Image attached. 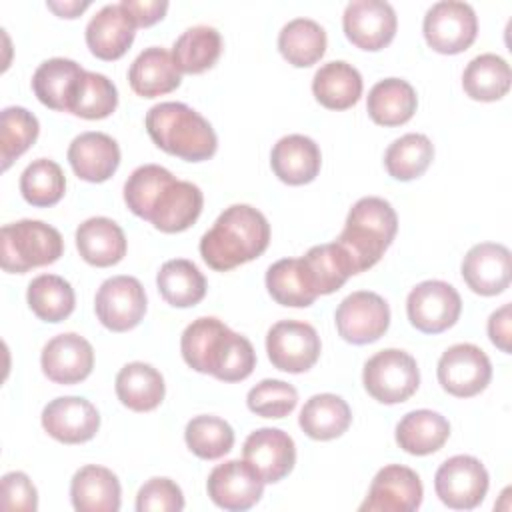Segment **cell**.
<instances>
[{
	"mask_svg": "<svg viewBox=\"0 0 512 512\" xmlns=\"http://www.w3.org/2000/svg\"><path fill=\"white\" fill-rule=\"evenodd\" d=\"M180 350L192 370L212 374L222 382H240L256 366V352L250 340L212 316L196 318L186 326Z\"/></svg>",
	"mask_w": 512,
	"mask_h": 512,
	"instance_id": "cell-1",
	"label": "cell"
},
{
	"mask_svg": "<svg viewBox=\"0 0 512 512\" xmlns=\"http://www.w3.org/2000/svg\"><path fill=\"white\" fill-rule=\"evenodd\" d=\"M268 242L270 224L266 216L248 204H232L200 238V256L210 268L228 272L258 258Z\"/></svg>",
	"mask_w": 512,
	"mask_h": 512,
	"instance_id": "cell-2",
	"label": "cell"
},
{
	"mask_svg": "<svg viewBox=\"0 0 512 512\" xmlns=\"http://www.w3.org/2000/svg\"><path fill=\"white\" fill-rule=\"evenodd\" d=\"M160 296L174 308H190L206 296V278L186 258H174L160 266L156 276Z\"/></svg>",
	"mask_w": 512,
	"mask_h": 512,
	"instance_id": "cell-35",
	"label": "cell"
},
{
	"mask_svg": "<svg viewBox=\"0 0 512 512\" xmlns=\"http://www.w3.org/2000/svg\"><path fill=\"white\" fill-rule=\"evenodd\" d=\"M396 230L398 216L392 204L378 196H366L350 208L336 242L348 252L356 274H360L382 258Z\"/></svg>",
	"mask_w": 512,
	"mask_h": 512,
	"instance_id": "cell-4",
	"label": "cell"
},
{
	"mask_svg": "<svg viewBox=\"0 0 512 512\" xmlns=\"http://www.w3.org/2000/svg\"><path fill=\"white\" fill-rule=\"evenodd\" d=\"M136 22L122 4L102 6L86 26V44L100 60H118L132 46Z\"/></svg>",
	"mask_w": 512,
	"mask_h": 512,
	"instance_id": "cell-21",
	"label": "cell"
},
{
	"mask_svg": "<svg viewBox=\"0 0 512 512\" xmlns=\"http://www.w3.org/2000/svg\"><path fill=\"white\" fill-rule=\"evenodd\" d=\"M312 92L324 108L346 110L352 108L362 96V76L352 64L332 60L316 70Z\"/></svg>",
	"mask_w": 512,
	"mask_h": 512,
	"instance_id": "cell-29",
	"label": "cell"
},
{
	"mask_svg": "<svg viewBox=\"0 0 512 512\" xmlns=\"http://www.w3.org/2000/svg\"><path fill=\"white\" fill-rule=\"evenodd\" d=\"M204 206L202 190L186 180H172L158 194L148 222L154 224L156 230L174 234L190 228Z\"/></svg>",
	"mask_w": 512,
	"mask_h": 512,
	"instance_id": "cell-22",
	"label": "cell"
},
{
	"mask_svg": "<svg viewBox=\"0 0 512 512\" xmlns=\"http://www.w3.org/2000/svg\"><path fill=\"white\" fill-rule=\"evenodd\" d=\"M64 252L60 232L40 220H18L0 232V262L4 272L24 274L56 262Z\"/></svg>",
	"mask_w": 512,
	"mask_h": 512,
	"instance_id": "cell-5",
	"label": "cell"
},
{
	"mask_svg": "<svg viewBox=\"0 0 512 512\" xmlns=\"http://www.w3.org/2000/svg\"><path fill=\"white\" fill-rule=\"evenodd\" d=\"M38 118L22 106H8L0 116V158L2 170L22 156L38 138Z\"/></svg>",
	"mask_w": 512,
	"mask_h": 512,
	"instance_id": "cell-45",
	"label": "cell"
},
{
	"mask_svg": "<svg viewBox=\"0 0 512 512\" xmlns=\"http://www.w3.org/2000/svg\"><path fill=\"white\" fill-rule=\"evenodd\" d=\"M146 130L160 150L188 162L208 160L218 148L210 122L182 102L152 106L146 114Z\"/></svg>",
	"mask_w": 512,
	"mask_h": 512,
	"instance_id": "cell-3",
	"label": "cell"
},
{
	"mask_svg": "<svg viewBox=\"0 0 512 512\" xmlns=\"http://www.w3.org/2000/svg\"><path fill=\"white\" fill-rule=\"evenodd\" d=\"M0 506L4 510L34 512L38 508V492L24 472H8L2 476Z\"/></svg>",
	"mask_w": 512,
	"mask_h": 512,
	"instance_id": "cell-49",
	"label": "cell"
},
{
	"mask_svg": "<svg viewBox=\"0 0 512 512\" xmlns=\"http://www.w3.org/2000/svg\"><path fill=\"white\" fill-rule=\"evenodd\" d=\"M210 500L230 512L252 508L264 492V480L246 460H228L218 464L206 482Z\"/></svg>",
	"mask_w": 512,
	"mask_h": 512,
	"instance_id": "cell-15",
	"label": "cell"
},
{
	"mask_svg": "<svg viewBox=\"0 0 512 512\" xmlns=\"http://www.w3.org/2000/svg\"><path fill=\"white\" fill-rule=\"evenodd\" d=\"M128 82L138 96L156 98L176 90L182 82V72L168 50L150 46L130 64Z\"/></svg>",
	"mask_w": 512,
	"mask_h": 512,
	"instance_id": "cell-25",
	"label": "cell"
},
{
	"mask_svg": "<svg viewBox=\"0 0 512 512\" xmlns=\"http://www.w3.org/2000/svg\"><path fill=\"white\" fill-rule=\"evenodd\" d=\"M462 278L480 296H496L510 286L512 260L504 244L480 242L462 260Z\"/></svg>",
	"mask_w": 512,
	"mask_h": 512,
	"instance_id": "cell-19",
	"label": "cell"
},
{
	"mask_svg": "<svg viewBox=\"0 0 512 512\" xmlns=\"http://www.w3.org/2000/svg\"><path fill=\"white\" fill-rule=\"evenodd\" d=\"M428 46L440 54H460L478 34V18L470 4L442 0L428 8L422 24Z\"/></svg>",
	"mask_w": 512,
	"mask_h": 512,
	"instance_id": "cell-7",
	"label": "cell"
},
{
	"mask_svg": "<svg viewBox=\"0 0 512 512\" xmlns=\"http://www.w3.org/2000/svg\"><path fill=\"white\" fill-rule=\"evenodd\" d=\"M266 288L278 304L292 308H306L318 298L300 258L274 262L266 272Z\"/></svg>",
	"mask_w": 512,
	"mask_h": 512,
	"instance_id": "cell-39",
	"label": "cell"
},
{
	"mask_svg": "<svg viewBox=\"0 0 512 512\" xmlns=\"http://www.w3.org/2000/svg\"><path fill=\"white\" fill-rule=\"evenodd\" d=\"M222 54V36L212 26H192L184 30L174 46L172 58L180 72L202 74L210 70Z\"/></svg>",
	"mask_w": 512,
	"mask_h": 512,
	"instance_id": "cell-36",
	"label": "cell"
},
{
	"mask_svg": "<svg viewBox=\"0 0 512 512\" xmlns=\"http://www.w3.org/2000/svg\"><path fill=\"white\" fill-rule=\"evenodd\" d=\"M174 180L172 172L158 164L138 166L124 184V202L132 214L142 220L150 218L152 206L166 184Z\"/></svg>",
	"mask_w": 512,
	"mask_h": 512,
	"instance_id": "cell-46",
	"label": "cell"
},
{
	"mask_svg": "<svg viewBox=\"0 0 512 512\" xmlns=\"http://www.w3.org/2000/svg\"><path fill=\"white\" fill-rule=\"evenodd\" d=\"M346 38L362 50H382L396 34V12L382 0H354L342 16Z\"/></svg>",
	"mask_w": 512,
	"mask_h": 512,
	"instance_id": "cell-16",
	"label": "cell"
},
{
	"mask_svg": "<svg viewBox=\"0 0 512 512\" xmlns=\"http://www.w3.org/2000/svg\"><path fill=\"white\" fill-rule=\"evenodd\" d=\"M66 190V178L62 168L48 158L30 162L20 176V192L32 206H54L62 200Z\"/></svg>",
	"mask_w": 512,
	"mask_h": 512,
	"instance_id": "cell-42",
	"label": "cell"
},
{
	"mask_svg": "<svg viewBox=\"0 0 512 512\" xmlns=\"http://www.w3.org/2000/svg\"><path fill=\"white\" fill-rule=\"evenodd\" d=\"M300 260L318 296L340 290L344 282L356 274L348 252L336 240L312 246Z\"/></svg>",
	"mask_w": 512,
	"mask_h": 512,
	"instance_id": "cell-31",
	"label": "cell"
},
{
	"mask_svg": "<svg viewBox=\"0 0 512 512\" xmlns=\"http://www.w3.org/2000/svg\"><path fill=\"white\" fill-rule=\"evenodd\" d=\"M418 106L416 90L402 78H384L376 82L366 100L370 118L380 126H400L408 122Z\"/></svg>",
	"mask_w": 512,
	"mask_h": 512,
	"instance_id": "cell-30",
	"label": "cell"
},
{
	"mask_svg": "<svg viewBox=\"0 0 512 512\" xmlns=\"http://www.w3.org/2000/svg\"><path fill=\"white\" fill-rule=\"evenodd\" d=\"M76 248L88 264L106 268L118 264L126 256V236L114 220L94 216L78 226Z\"/></svg>",
	"mask_w": 512,
	"mask_h": 512,
	"instance_id": "cell-27",
	"label": "cell"
},
{
	"mask_svg": "<svg viewBox=\"0 0 512 512\" xmlns=\"http://www.w3.org/2000/svg\"><path fill=\"white\" fill-rule=\"evenodd\" d=\"M434 158V146L426 134L410 132L396 138L384 154V166L394 180L408 182L426 172Z\"/></svg>",
	"mask_w": 512,
	"mask_h": 512,
	"instance_id": "cell-41",
	"label": "cell"
},
{
	"mask_svg": "<svg viewBox=\"0 0 512 512\" xmlns=\"http://www.w3.org/2000/svg\"><path fill=\"white\" fill-rule=\"evenodd\" d=\"M266 352L274 368L300 374L316 364L320 356V336L308 322L280 320L266 334Z\"/></svg>",
	"mask_w": 512,
	"mask_h": 512,
	"instance_id": "cell-10",
	"label": "cell"
},
{
	"mask_svg": "<svg viewBox=\"0 0 512 512\" xmlns=\"http://www.w3.org/2000/svg\"><path fill=\"white\" fill-rule=\"evenodd\" d=\"M248 408L262 418H284L298 404V392L284 380L266 378L250 388L246 396Z\"/></svg>",
	"mask_w": 512,
	"mask_h": 512,
	"instance_id": "cell-47",
	"label": "cell"
},
{
	"mask_svg": "<svg viewBox=\"0 0 512 512\" xmlns=\"http://www.w3.org/2000/svg\"><path fill=\"white\" fill-rule=\"evenodd\" d=\"M120 482L116 474L104 466H82L70 482L72 506L78 512H118Z\"/></svg>",
	"mask_w": 512,
	"mask_h": 512,
	"instance_id": "cell-26",
	"label": "cell"
},
{
	"mask_svg": "<svg viewBox=\"0 0 512 512\" xmlns=\"http://www.w3.org/2000/svg\"><path fill=\"white\" fill-rule=\"evenodd\" d=\"M42 428L62 444H82L96 436L100 414L86 398L60 396L44 406Z\"/></svg>",
	"mask_w": 512,
	"mask_h": 512,
	"instance_id": "cell-17",
	"label": "cell"
},
{
	"mask_svg": "<svg viewBox=\"0 0 512 512\" xmlns=\"http://www.w3.org/2000/svg\"><path fill=\"white\" fill-rule=\"evenodd\" d=\"M28 306L44 322L66 320L76 306L74 288L56 274H40L28 284Z\"/></svg>",
	"mask_w": 512,
	"mask_h": 512,
	"instance_id": "cell-40",
	"label": "cell"
},
{
	"mask_svg": "<svg viewBox=\"0 0 512 512\" xmlns=\"http://www.w3.org/2000/svg\"><path fill=\"white\" fill-rule=\"evenodd\" d=\"M118 106V90L112 80L98 72H84L70 102V114L100 120L110 116Z\"/></svg>",
	"mask_w": 512,
	"mask_h": 512,
	"instance_id": "cell-43",
	"label": "cell"
},
{
	"mask_svg": "<svg viewBox=\"0 0 512 512\" xmlns=\"http://www.w3.org/2000/svg\"><path fill=\"white\" fill-rule=\"evenodd\" d=\"M366 392L382 404L406 402L420 384V370L416 360L398 348L376 352L362 372Z\"/></svg>",
	"mask_w": 512,
	"mask_h": 512,
	"instance_id": "cell-6",
	"label": "cell"
},
{
	"mask_svg": "<svg viewBox=\"0 0 512 512\" xmlns=\"http://www.w3.org/2000/svg\"><path fill=\"white\" fill-rule=\"evenodd\" d=\"M338 334L350 344L376 342L390 326V308L386 300L368 290L346 296L336 308Z\"/></svg>",
	"mask_w": 512,
	"mask_h": 512,
	"instance_id": "cell-12",
	"label": "cell"
},
{
	"mask_svg": "<svg viewBox=\"0 0 512 512\" xmlns=\"http://www.w3.org/2000/svg\"><path fill=\"white\" fill-rule=\"evenodd\" d=\"M278 50L296 68L316 64L326 52V32L310 18H294L278 34Z\"/></svg>",
	"mask_w": 512,
	"mask_h": 512,
	"instance_id": "cell-38",
	"label": "cell"
},
{
	"mask_svg": "<svg viewBox=\"0 0 512 512\" xmlns=\"http://www.w3.org/2000/svg\"><path fill=\"white\" fill-rule=\"evenodd\" d=\"M184 508V494L170 478H150L142 484L136 496L138 512H180Z\"/></svg>",
	"mask_w": 512,
	"mask_h": 512,
	"instance_id": "cell-48",
	"label": "cell"
},
{
	"mask_svg": "<svg viewBox=\"0 0 512 512\" xmlns=\"http://www.w3.org/2000/svg\"><path fill=\"white\" fill-rule=\"evenodd\" d=\"M94 310L102 326L112 332H128L146 314V292L134 276H112L96 292Z\"/></svg>",
	"mask_w": 512,
	"mask_h": 512,
	"instance_id": "cell-11",
	"label": "cell"
},
{
	"mask_svg": "<svg viewBox=\"0 0 512 512\" xmlns=\"http://www.w3.org/2000/svg\"><path fill=\"white\" fill-rule=\"evenodd\" d=\"M46 6L52 12H56L58 16H62V18H76V16H80L90 6V2L88 0L86 2H78V0H72V2H46Z\"/></svg>",
	"mask_w": 512,
	"mask_h": 512,
	"instance_id": "cell-52",
	"label": "cell"
},
{
	"mask_svg": "<svg viewBox=\"0 0 512 512\" xmlns=\"http://www.w3.org/2000/svg\"><path fill=\"white\" fill-rule=\"evenodd\" d=\"M510 66L498 54H480L468 62L462 74V88L472 100L494 102L510 90Z\"/></svg>",
	"mask_w": 512,
	"mask_h": 512,
	"instance_id": "cell-37",
	"label": "cell"
},
{
	"mask_svg": "<svg viewBox=\"0 0 512 512\" xmlns=\"http://www.w3.org/2000/svg\"><path fill=\"white\" fill-rule=\"evenodd\" d=\"M460 312L462 300L458 290L442 280H424L406 298L408 320L424 334H440L452 328Z\"/></svg>",
	"mask_w": 512,
	"mask_h": 512,
	"instance_id": "cell-8",
	"label": "cell"
},
{
	"mask_svg": "<svg viewBox=\"0 0 512 512\" xmlns=\"http://www.w3.org/2000/svg\"><path fill=\"white\" fill-rule=\"evenodd\" d=\"M510 304L500 306L488 318V336L496 348L510 354Z\"/></svg>",
	"mask_w": 512,
	"mask_h": 512,
	"instance_id": "cell-51",
	"label": "cell"
},
{
	"mask_svg": "<svg viewBox=\"0 0 512 512\" xmlns=\"http://www.w3.org/2000/svg\"><path fill=\"white\" fill-rule=\"evenodd\" d=\"M322 164L318 144L304 134H288L280 138L270 154V166L274 174L290 186H302L312 182Z\"/></svg>",
	"mask_w": 512,
	"mask_h": 512,
	"instance_id": "cell-24",
	"label": "cell"
},
{
	"mask_svg": "<svg viewBox=\"0 0 512 512\" xmlns=\"http://www.w3.org/2000/svg\"><path fill=\"white\" fill-rule=\"evenodd\" d=\"M488 480V472L478 458L458 454L440 464L434 476V490L448 508L472 510L484 500Z\"/></svg>",
	"mask_w": 512,
	"mask_h": 512,
	"instance_id": "cell-9",
	"label": "cell"
},
{
	"mask_svg": "<svg viewBox=\"0 0 512 512\" xmlns=\"http://www.w3.org/2000/svg\"><path fill=\"white\" fill-rule=\"evenodd\" d=\"M244 460L254 466L260 478L268 484L280 482L288 476L296 464L294 440L278 428H258L246 440L242 448Z\"/></svg>",
	"mask_w": 512,
	"mask_h": 512,
	"instance_id": "cell-20",
	"label": "cell"
},
{
	"mask_svg": "<svg viewBox=\"0 0 512 512\" xmlns=\"http://www.w3.org/2000/svg\"><path fill=\"white\" fill-rule=\"evenodd\" d=\"M186 446L202 460H218L234 446L232 426L218 416H194L184 430Z\"/></svg>",
	"mask_w": 512,
	"mask_h": 512,
	"instance_id": "cell-44",
	"label": "cell"
},
{
	"mask_svg": "<svg viewBox=\"0 0 512 512\" xmlns=\"http://www.w3.org/2000/svg\"><path fill=\"white\" fill-rule=\"evenodd\" d=\"M164 378L146 362H130L116 374V396L134 412H150L164 400Z\"/></svg>",
	"mask_w": 512,
	"mask_h": 512,
	"instance_id": "cell-32",
	"label": "cell"
},
{
	"mask_svg": "<svg viewBox=\"0 0 512 512\" xmlns=\"http://www.w3.org/2000/svg\"><path fill=\"white\" fill-rule=\"evenodd\" d=\"M40 364L48 380L56 384H78L86 380L94 368V350L80 334H58L42 348Z\"/></svg>",
	"mask_w": 512,
	"mask_h": 512,
	"instance_id": "cell-18",
	"label": "cell"
},
{
	"mask_svg": "<svg viewBox=\"0 0 512 512\" xmlns=\"http://www.w3.org/2000/svg\"><path fill=\"white\" fill-rule=\"evenodd\" d=\"M68 162L86 182L108 180L120 164L118 142L104 132H82L70 142Z\"/></svg>",
	"mask_w": 512,
	"mask_h": 512,
	"instance_id": "cell-23",
	"label": "cell"
},
{
	"mask_svg": "<svg viewBox=\"0 0 512 512\" xmlns=\"http://www.w3.org/2000/svg\"><path fill=\"white\" fill-rule=\"evenodd\" d=\"M120 4L130 12L136 26H142V28L162 20L168 10L166 0H122Z\"/></svg>",
	"mask_w": 512,
	"mask_h": 512,
	"instance_id": "cell-50",
	"label": "cell"
},
{
	"mask_svg": "<svg viewBox=\"0 0 512 512\" xmlns=\"http://www.w3.org/2000/svg\"><path fill=\"white\" fill-rule=\"evenodd\" d=\"M86 70L70 58H50L42 62L32 76L36 98L58 112H68L76 86Z\"/></svg>",
	"mask_w": 512,
	"mask_h": 512,
	"instance_id": "cell-28",
	"label": "cell"
},
{
	"mask_svg": "<svg viewBox=\"0 0 512 512\" xmlns=\"http://www.w3.org/2000/svg\"><path fill=\"white\" fill-rule=\"evenodd\" d=\"M440 386L456 396L470 398L480 394L492 378V364L486 352L474 344H454L438 360Z\"/></svg>",
	"mask_w": 512,
	"mask_h": 512,
	"instance_id": "cell-13",
	"label": "cell"
},
{
	"mask_svg": "<svg viewBox=\"0 0 512 512\" xmlns=\"http://www.w3.org/2000/svg\"><path fill=\"white\" fill-rule=\"evenodd\" d=\"M352 422L350 406L344 398L324 392L306 400L298 424L312 440H332L342 436Z\"/></svg>",
	"mask_w": 512,
	"mask_h": 512,
	"instance_id": "cell-33",
	"label": "cell"
},
{
	"mask_svg": "<svg viewBox=\"0 0 512 512\" xmlns=\"http://www.w3.org/2000/svg\"><path fill=\"white\" fill-rule=\"evenodd\" d=\"M420 476L402 464H388L374 476L362 512H412L422 504Z\"/></svg>",
	"mask_w": 512,
	"mask_h": 512,
	"instance_id": "cell-14",
	"label": "cell"
},
{
	"mask_svg": "<svg viewBox=\"0 0 512 512\" xmlns=\"http://www.w3.org/2000/svg\"><path fill=\"white\" fill-rule=\"evenodd\" d=\"M448 436V420L432 410H412L396 424L398 446L414 456H426L440 450Z\"/></svg>",
	"mask_w": 512,
	"mask_h": 512,
	"instance_id": "cell-34",
	"label": "cell"
}]
</instances>
